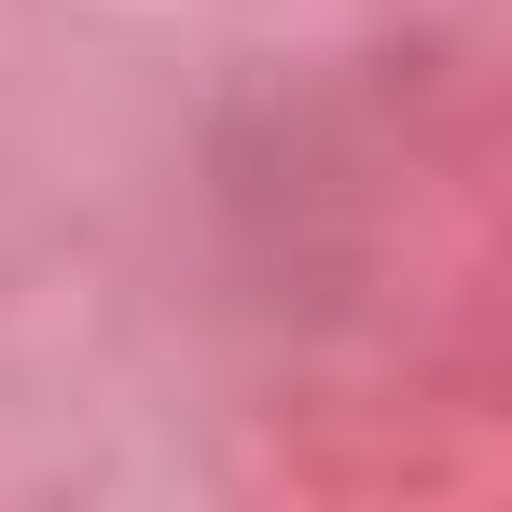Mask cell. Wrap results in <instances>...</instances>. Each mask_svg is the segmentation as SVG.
I'll return each mask as SVG.
<instances>
[]
</instances>
